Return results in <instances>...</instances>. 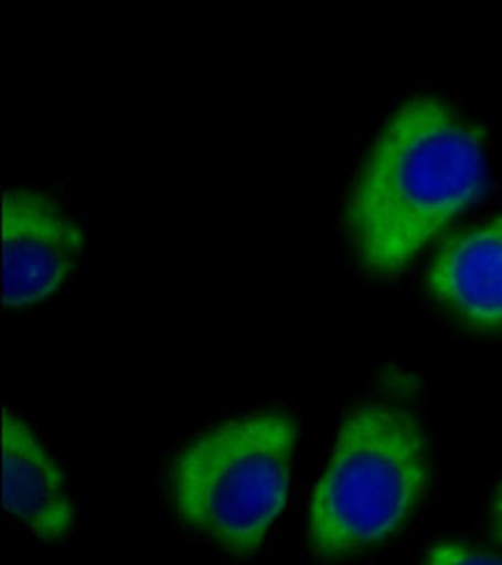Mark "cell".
I'll use <instances>...</instances> for the list:
<instances>
[{"label":"cell","instance_id":"cell-1","mask_svg":"<svg viewBox=\"0 0 502 565\" xmlns=\"http://www.w3.org/2000/svg\"><path fill=\"white\" fill-rule=\"evenodd\" d=\"M484 130L438 96L405 100L382 126L345 206L356 263L396 276L487 191Z\"/></svg>","mask_w":502,"mask_h":565},{"label":"cell","instance_id":"cell-2","mask_svg":"<svg viewBox=\"0 0 502 565\" xmlns=\"http://www.w3.org/2000/svg\"><path fill=\"white\" fill-rule=\"evenodd\" d=\"M297 443L299 422L280 408L213 424L167 470L172 510L221 550L255 554L290 503Z\"/></svg>","mask_w":502,"mask_h":565},{"label":"cell","instance_id":"cell-3","mask_svg":"<svg viewBox=\"0 0 502 565\" xmlns=\"http://www.w3.org/2000/svg\"><path fill=\"white\" fill-rule=\"evenodd\" d=\"M428 480V447L415 413L394 404L356 406L310 499V552L333 561L387 543L419 510Z\"/></svg>","mask_w":502,"mask_h":565},{"label":"cell","instance_id":"cell-4","mask_svg":"<svg viewBox=\"0 0 502 565\" xmlns=\"http://www.w3.org/2000/svg\"><path fill=\"white\" fill-rule=\"evenodd\" d=\"M84 257V232L54 195L14 188L3 198V303L23 309L54 297Z\"/></svg>","mask_w":502,"mask_h":565},{"label":"cell","instance_id":"cell-5","mask_svg":"<svg viewBox=\"0 0 502 565\" xmlns=\"http://www.w3.org/2000/svg\"><path fill=\"white\" fill-rule=\"evenodd\" d=\"M440 309L480 334H502V216L449 237L426 271Z\"/></svg>","mask_w":502,"mask_h":565},{"label":"cell","instance_id":"cell-6","mask_svg":"<svg viewBox=\"0 0 502 565\" xmlns=\"http://www.w3.org/2000/svg\"><path fill=\"white\" fill-rule=\"evenodd\" d=\"M3 505L40 540H63L75 529L77 512L63 468L10 408H3Z\"/></svg>","mask_w":502,"mask_h":565},{"label":"cell","instance_id":"cell-7","mask_svg":"<svg viewBox=\"0 0 502 565\" xmlns=\"http://www.w3.org/2000/svg\"><path fill=\"white\" fill-rule=\"evenodd\" d=\"M424 565H502V554L459 540H440L428 547Z\"/></svg>","mask_w":502,"mask_h":565},{"label":"cell","instance_id":"cell-8","mask_svg":"<svg viewBox=\"0 0 502 565\" xmlns=\"http://www.w3.org/2000/svg\"><path fill=\"white\" fill-rule=\"evenodd\" d=\"M491 531L502 543V484L495 489V497L491 503Z\"/></svg>","mask_w":502,"mask_h":565}]
</instances>
